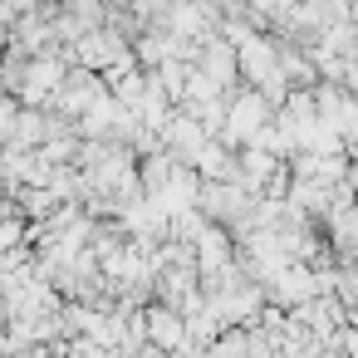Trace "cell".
<instances>
[{"label":"cell","instance_id":"obj_1","mask_svg":"<svg viewBox=\"0 0 358 358\" xmlns=\"http://www.w3.org/2000/svg\"><path fill=\"white\" fill-rule=\"evenodd\" d=\"M260 128H265V99L260 94L236 99V108H231V138H255Z\"/></svg>","mask_w":358,"mask_h":358}]
</instances>
